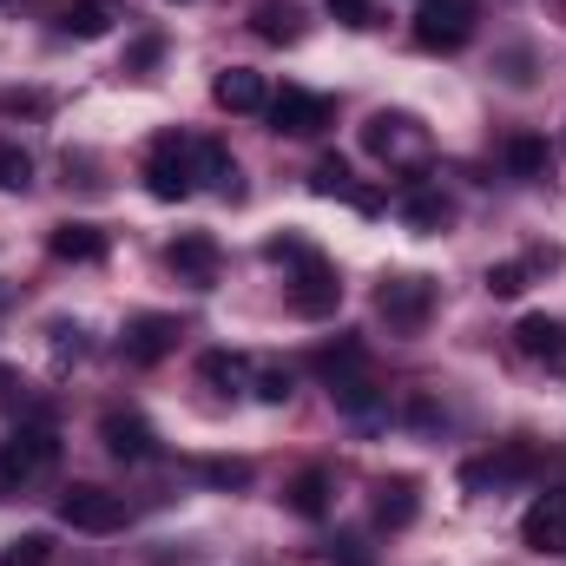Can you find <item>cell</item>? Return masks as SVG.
I'll return each mask as SVG.
<instances>
[{"instance_id":"obj_14","label":"cell","mask_w":566,"mask_h":566,"mask_svg":"<svg viewBox=\"0 0 566 566\" xmlns=\"http://www.w3.org/2000/svg\"><path fill=\"white\" fill-rule=\"evenodd\" d=\"M46 251H53L60 264H106V251H113V238H106L99 224H80V218H66V224H53V238H46Z\"/></svg>"},{"instance_id":"obj_19","label":"cell","mask_w":566,"mask_h":566,"mask_svg":"<svg viewBox=\"0 0 566 566\" xmlns=\"http://www.w3.org/2000/svg\"><path fill=\"white\" fill-rule=\"evenodd\" d=\"M119 20H126L119 0H66L60 7V33H73V40H106Z\"/></svg>"},{"instance_id":"obj_25","label":"cell","mask_w":566,"mask_h":566,"mask_svg":"<svg viewBox=\"0 0 566 566\" xmlns=\"http://www.w3.org/2000/svg\"><path fill=\"white\" fill-rule=\"evenodd\" d=\"M416 507H422V488H416L409 474H396V481L376 488V521H382V527H409Z\"/></svg>"},{"instance_id":"obj_7","label":"cell","mask_w":566,"mask_h":566,"mask_svg":"<svg viewBox=\"0 0 566 566\" xmlns=\"http://www.w3.org/2000/svg\"><path fill=\"white\" fill-rule=\"evenodd\" d=\"M60 521H66L73 534H119V527H126V501L106 494V488H93V481H73V488L60 494Z\"/></svg>"},{"instance_id":"obj_5","label":"cell","mask_w":566,"mask_h":566,"mask_svg":"<svg viewBox=\"0 0 566 566\" xmlns=\"http://www.w3.org/2000/svg\"><path fill=\"white\" fill-rule=\"evenodd\" d=\"M474 27H481L474 0H422L416 7V46L422 53H461L474 40Z\"/></svg>"},{"instance_id":"obj_12","label":"cell","mask_w":566,"mask_h":566,"mask_svg":"<svg viewBox=\"0 0 566 566\" xmlns=\"http://www.w3.org/2000/svg\"><path fill=\"white\" fill-rule=\"evenodd\" d=\"M527 474H534V448L527 441H507L501 454L461 461V488L468 494H488V488H507V481H527Z\"/></svg>"},{"instance_id":"obj_26","label":"cell","mask_w":566,"mask_h":566,"mask_svg":"<svg viewBox=\"0 0 566 566\" xmlns=\"http://www.w3.org/2000/svg\"><path fill=\"white\" fill-rule=\"evenodd\" d=\"M290 507H296L303 521H323V514H329V474H323V468H303V474L290 481Z\"/></svg>"},{"instance_id":"obj_1","label":"cell","mask_w":566,"mask_h":566,"mask_svg":"<svg viewBox=\"0 0 566 566\" xmlns=\"http://www.w3.org/2000/svg\"><path fill=\"white\" fill-rule=\"evenodd\" d=\"M363 151L382 158L389 171H422L434 139H428V126L416 113H369V119H363Z\"/></svg>"},{"instance_id":"obj_32","label":"cell","mask_w":566,"mask_h":566,"mask_svg":"<svg viewBox=\"0 0 566 566\" xmlns=\"http://www.w3.org/2000/svg\"><path fill=\"white\" fill-rule=\"evenodd\" d=\"M198 474L211 488H251V461H198Z\"/></svg>"},{"instance_id":"obj_15","label":"cell","mask_w":566,"mask_h":566,"mask_svg":"<svg viewBox=\"0 0 566 566\" xmlns=\"http://www.w3.org/2000/svg\"><path fill=\"white\" fill-rule=\"evenodd\" d=\"M396 211H402V224H409V231H422V238H434V231H448V224H454V198H448L441 185H409Z\"/></svg>"},{"instance_id":"obj_10","label":"cell","mask_w":566,"mask_h":566,"mask_svg":"<svg viewBox=\"0 0 566 566\" xmlns=\"http://www.w3.org/2000/svg\"><path fill=\"white\" fill-rule=\"evenodd\" d=\"M178 336H185V323L178 316H158V310H145L126 323V336H119V356L133 363V369H151V363H165L171 349H178Z\"/></svg>"},{"instance_id":"obj_16","label":"cell","mask_w":566,"mask_h":566,"mask_svg":"<svg viewBox=\"0 0 566 566\" xmlns=\"http://www.w3.org/2000/svg\"><path fill=\"white\" fill-rule=\"evenodd\" d=\"M211 99H218L224 113H264V106H271V86H264V73H251V66H224V73L211 80Z\"/></svg>"},{"instance_id":"obj_28","label":"cell","mask_w":566,"mask_h":566,"mask_svg":"<svg viewBox=\"0 0 566 566\" xmlns=\"http://www.w3.org/2000/svg\"><path fill=\"white\" fill-rule=\"evenodd\" d=\"M0 566H53V534H13L0 547Z\"/></svg>"},{"instance_id":"obj_13","label":"cell","mask_w":566,"mask_h":566,"mask_svg":"<svg viewBox=\"0 0 566 566\" xmlns=\"http://www.w3.org/2000/svg\"><path fill=\"white\" fill-rule=\"evenodd\" d=\"M165 264L178 271V283L211 290V283H218V238H211V231H185V238H171Z\"/></svg>"},{"instance_id":"obj_18","label":"cell","mask_w":566,"mask_h":566,"mask_svg":"<svg viewBox=\"0 0 566 566\" xmlns=\"http://www.w3.org/2000/svg\"><path fill=\"white\" fill-rule=\"evenodd\" d=\"M99 441H106L119 461H151V454H158V434H151L145 416H133V409H113V416L99 422Z\"/></svg>"},{"instance_id":"obj_36","label":"cell","mask_w":566,"mask_h":566,"mask_svg":"<svg viewBox=\"0 0 566 566\" xmlns=\"http://www.w3.org/2000/svg\"><path fill=\"white\" fill-rule=\"evenodd\" d=\"M53 349H60V363L80 356V349H86V343H80V323H53Z\"/></svg>"},{"instance_id":"obj_21","label":"cell","mask_w":566,"mask_h":566,"mask_svg":"<svg viewBox=\"0 0 566 566\" xmlns=\"http://www.w3.org/2000/svg\"><path fill=\"white\" fill-rule=\"evenodd\" d=\"M310 369L336 389V382H356V376H369V349L356 343V336H336V343H323L316 356H310Z\"/></svg>"},{"instance_id":"obj_8","label":"cell","mask_w":566,"mask_h":566,"mask_svg":"<svg viewBox=\"0 0 566 566\" xmlns=\"http://www.w3.org/2000/svg\"><path fill=\"white\" fill-rule=\"evenodd\" d=\"M271 126H277L283 139H316L329 119H336V106L323 99V93H310V86H283V93H271Z\"/></svg>"},{"instance_id":"obj_9","label":"cell","mask_w":566,"mask_h":566,"mask_svg":"<svg viewBox=\"0 0 566 566\" xmlns=\"http://www.w3.org/2000/svg\"><path fill=\"white\" fill-rule=\"evenodd\" d=\"M521 541H527V554H541V560H566V488L534 494V507L521 514Z\"/></svg>"},{"instance_id":"obj_22","label":"cell","mask_w":566,"mask_h":566,"mask_svg":"<svg viewBox=\"0 0 566 566\" xmlns=\"http://www.w3.org/2000/svg\"><path fill=\"white\" fill-rule=\"evenodd\" d=\"M329 402H336L349 422H363V428L389 422V389H376L369 376H356V382H336V389H329Z\"/></svg>"},{"instance_id":"obj_27","label":"cell","mask_w":566,"mask_h":566,"mask_svg":"<svg viewBox=\"0 0 566 566\" xmlns=\"http://www.w3.org/2000/svg\"><path fill=\"white\" fill-rule=\"evenodd\" d=\"M547 158L554 151H547V139H534V133H514L507 139V171L514 178H547Z\"/></svg>"},{"instance_id":"obj_34","label":"cell","mask_w":566,"mask_h":566,"mask_svg":"<svg viewBox=\"0 0 566 566\" xmlns=\"http://www.w3.org/2000/svg\"><path fill=\"white\" fill-rule=\"evenodd\" d=\"M527 277H534L527 264H494V271H488V290H494V296H521Z\"/></svg>"},{"instance_id":"obj_6","label":"cell","mask_w":566,"mask_h":566,"mask_svg":"<svg viewBox=\"0 0 566 566\" xmlns=\"http://www.w3.org/2000/svg\"><path fill=\"white\" fill-rule=\"evenodd\" d=\"M428 310H434V283L428 277H409V271H402V277L376 283V316H382L396 336H416L428 323Z\"/></svg>"},{"instance_id":"obj_11","label":"cell","mask_w":566,"mask_h":566,"mask_svg":"<svg viewBox=\"0 0 566 566\" xmlns=\"http://www.w3.org/2000/svg\"><path fill=\"white\" fill-rule=\"evenodd\" d=\"M514 349L534 363V369H547V376H566V323L560 316H521L514 323Z\"/></svg>"},{"instance_id":"obj_35","label":"cell","mask_w":566,"mask_h":566,"mask_svg":"<svg viewBox=\"0 0 566 566\" xmlns=\"http://www.w3.org/2000/svg\"><path fill=\"white\" fill-rule=\"evenodd\" d=\"M158 53H165V40H158V33H145L139 46L126 53V66H119V73H145V66H158Z\"/></svg>"},{"instance_id":"obj_3","label":"cell","mask_w":566,"mask_h":566,"mask_svg":"<svg viewBox=\"0 0 566 566\" xmlns=\"http://www.w3.org/2000/svg\"><path fill=\"white\" fill-rule=\"evenodd\" d=\"M191 145L198 139H185V133H158L151 139V151H145V191L158 198V205H185L191 191H198V171H191Z\"/></svg>"},{"instance_id":"obj_20","label":"cell","mask_w":566,"mask_h":566,"mask_svg":"<svg viewBox=\"0 0 566 566\" xmlns=\"http://www.w3.org/2000/svg\"><path fill=\"white\" fill-rule=\"evenodd\" d=\"M191 171H198V178H205V185H211L218 198H231V205L244 198V178H238V158H231V151H224L218 139H198V145H191Z\"/></svg>"},{"instance_id":"obj_24","label":"cell","mask_w":566,"mask_h":566,"mask_svg":"<svg viewBox=\"0 0 566 566\" xmlns=\"http://www.w3.org/2000/svg\"><path fill=\"white\" fill-rule=\"evenodd\" d=\"M198 382L218 389V396H238V389L251 382V363H244L238 349H205V356H198Z\"/></svg>"},{"instance_id":"obj_33","label":"cell","mask_w":566,"mask_h":566,"mask_svg":"<svg viewBox=\"0 0 566 566\" xmlns=\"http://www.w3.org/2000/svg\"><path fill=\"white\" fill-rule=\"evenodd\" d=\"M323 7H329V20H336V27H349V33L376 27V7H369V0H323Z\"/></svg>"},{"instance_id":"obj_23","label":"cell","mask_w":566,"mask_h":566,"mask_svg":"<svg viewBox=\"0 0 566 566\" xmlns=\"http://www.w3.org/2000/svg\"><path fill=\"white\" fill-rule=\"evenodd\" d=\"M251 33L271 40V46L303 40V7H296V0H258V7H251Z\"/></svg>"},{"instance_id":"obj_17","label":"cell","mask_w":566,"mask_h":566,"mask_svg":"<svg viewBox=\"0 0 566 566\" xmlns=\"http://www.w3.org/2000/svg\"><path fill=\"white\" fill-rule=\"evenodd\" d=\"M310 191H316V198H349L356 211H382V198L356 185L349 158H316V165H310Z\"/></svg>"},{"instance_id":"obj_30","label":"cell","mask_w":566,"mask_h":566,"mask_svg":"<svg viewBox=\"0 0 566 566\" xmlns=\"http://www.w3.org/2000/svg\"><path fill=\"white\" fill-rule=\"evenodd\" d=\"M27 185H33V158L0 139V191H27Z\"/></svg>"},{"instance_id":"obj_31","label":"cell","mask_w":566,"mask_h":566,"mask_svg":"<svg viewBox=\"0 0 566 566\" xmlns=\"http://www.w3.org/2000/svg\"><path fill=\"white\" fill-rule=\"evenodd\" d=\"M290 396H296V376H290V369H277V363H271V369H258V402L283 409Z\"/></svg>"},{"instance_id":"obj_2","label":"cell","mask_w":566,"mask_h":566,"mask_svg":"<svg viewBox=\"0 0 566 566\" xmlns=\"http://www.w3.org/2000/svg\"><path fill=\"white\" fill-rule=\"evenodd\" d=\"M53 468H60V434H53V422H20L0 441V481L7 488H33Z\"/></svg>"},{"instance_id":"obj_29","label":"cell","mask_w":566,"mask_h":566,"mask_svg":"<svg viewBox=\"0 0 566 566\" xmlns=\"http://www.w3.org/2000/svg\"><path fill=\"white\" fill-rule=\"evenodd\" d=\"M40 113H53L46 93H33V86H7L0 93V119H40Z\"/></svg>"},{"instance_id":"obj_4","label":"cell","mask_w":566,"mask_h":566,"mask_svg":"<svg viewBox=\"0 0 566 566\" xmlns=\"http://www.w3.org/2000/svg\"><path fill=\"white\" fill-rule=\"evenodd\" d=\"M336 303H343V277H336V264L316 258V251H303V258L290 264V310H296L303 323H323V316H336Z\"/></svg>"}]
</instances>
